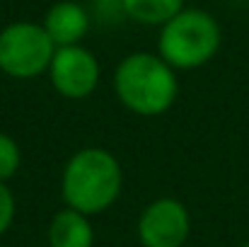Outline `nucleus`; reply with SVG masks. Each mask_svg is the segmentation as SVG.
I'll return each mask as SVG.
<instances>
[{
	"mask_svg": "<svg viewBox=\"0 0 249 247\" xmlns=\"http://www.w3.org/2000/svg\"><path fill=\"white\" fill-rule=\"evenodd\" d=\"M240 247H249V240H245V243H242V245H240Z\"/></svg>",
	"mask_w": 249,
	"mask_h": 247,
	"instance_id": "ddd939ff",
	"label": "nucleus"
},
{
	"mask_svg": "<svg viewBox=\"0 0 249 247\" xmlns=\"http://www.w3.org/2000/svg\"><path fill=\"white\" fill-rule=\"evenodd\" d=\"M189 233V209L172 196H160L145 204L136 223V235L143 247H184Z\"/></svg>",
	"mask_w": 249,
	"mask_h": 247,
	"instance_id": "423d86ee",
	"label": "nucleus"
},
{
	"mask_svg": "<svg viewBox=\"0 0 249 247\" xmlns=\"http://www.w3.org/2000/svg\"><path fill=\"white\" fill-rule=\"evenodd\" d=\"M44 29L51 41L58 46H75L83 44L89 32V12L75 0H58L44 15Z\"/></svg>",
	"mask_w": 249,
	"mask_h": 247,
	"instance_id": "0eeeda50",
	"label": "nucleus"
},
{
	"mask_svg": "<svg viewBox=\"0 0 249 247\" xmlns=\"http://www.w3.org/2000/svg\"><path fill=\"white\" fill-rule=\"evenodd\" d=\"M94 2H97V12H102V17H107V19L124 17L121 0H94Z\"/></svg>",
	"mask_w": 249,
	"mask_h": 247,
	"instance_id": "f8f14e48",
	"label": "nucleus"
},
{
	"mask_svg": "<svg viewBox=\"0 0 249 247\" xmlns=\"http://www.w3.org/2000/svg\"><path fill=\"white\" fill-rule=\"evenodd\" d=\"M114 95L136 116H162L179 97L177 71L160 54L133 51L114 68Z\"/></svg>",
	"mask_w": 249,
	"mask_h": 247,
	"instance_id": "f03ea898",
	"label": "nucleus"
},
{
	"mask_svg": "<svg viewBox=\"0 0 249 247\" xmlns=\"http://www.w3.org/2000/svg\"><path fill=\"white\" fill-rule=\"evenodd\" d=\"M19 167H22V148H19V143L10 133L0 131V182H10L17 174Z\"/></svg>",
	"mask_w": 249,
	"mask_h": 247,
	"instance_id": "9d476101",
	"label": "nucleus"
},
{
	"mask_svg": "<svg viewBox=\"0 0 249 247\" xmlns=\"http://www.w3.org/2000/svg\"><path fill=\"white\" fill-rule=\"evenodd\" d=\"M51 87L66 99H87L94 95L102 78L99 58L83 44L58 46L49 66Z\"/></svg>",
	"mask_w": 249,
	"mask_h": 247,
	"instance_id": "39448f33",
	"label": "nucleus"
},
{
	"mask_svg": "<svg viewBox=\"0 0 249 247\" xmlns=\"http://www.w3.org/2000/svg\"><path fill=\"white\" fill-rule=\"evenodd\" d=\"M184 7V0H121L124 17L145 27H162Z\"/></svg>",
	"mask_w": 249,
	"mask_h": 247,
	"instance_id": "1a4fd4ad",
	"label": "nucleus"
},
{
	"mask_svg": "<svg viewBox=\"0 0 249 247\" xmlns=\"http://www.w3.org/2000/svg\"><path fill=\"white\" fill-rule=\"evenodd\" d=\"M15 211H17V201L12 189L7 187V182H0V235H5L12 223H15Z\"/></svg>",
	"mask_w": 249,
	"mask_h": 247,
	"instance_id": "9b49d317",
	"label": "nucleus"
},
{
	"mask_svg": "<svg viewBox=\"0 0 249 247\" xmlns=\"http://www.w3.org/2000/svg\"><path fill=\"white\" fill-rule=\"evenodd\" d=\"M46 238H49V247H92L94 228L89 216L66 206L53 213Z\"/></svg>",
	"mask_w": 249,
	"mask_h": 247,
	"instance_id": "6e6552de",
	"label": "nucleus"
},
{
	"mask_svg": "<svg viewBox=\"0 0 249 247\" xmlns=\"http://www.w3.org/2000/svg\"><path fill=\"white\" fill-rule=\"evenodd\" d=\"M124 189V170L119 158L97 146L80 148L68 158L61 172V196L68 209L85 216L109 211Z\"/></svg>",
	"mask_w": 249,
	"mask_h": 247,
	"instance_id": "f257e3e1",
	"label": "nucleus"
},
{
	"mask_svg": "<svg viewBox=\"0 0 249 247\" xmlns=\"http://www.w3.org/2000/svg\"><path fill=\"white\" fill-rule=\"evenodd\" d=\"M56 44L41 22H10L0 29V73L12 80H34L49 73Z\"/></svg>",
	"mask_w": 249,
	"mask_h": 247,
	"instance_id": "20e7f679",
	"label": "nucleus"
},
{
	"mask_svg": "<svg viewBox=\"0 0 249 247\" xmlns=\"http://www.w3.org/2000/svg\"><path fill=\"white\" fill-rule=\"evenodd\" d=\"M220 44V22L203 7H184L158 34V54L174 71H194L211 63Z\"/></svg>",
	"mask_w": 249,
	"mask_h": 247,
	"instance_id": "7ed1b4c3",
	"label": "nucleus"
}]
</instances>
